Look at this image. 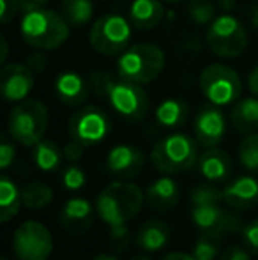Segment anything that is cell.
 <instances>
[{
  "instance_id": "obj_30",
  "label": "cell",
  "mask_w": 258,
  "mask_h": 260,
  "mask_svg": "<svg viewBox=\"0 0 258 260\" xmlns=\"http://www.w3.org/2000/svg\"><path fill=\"white\" fill-rule=\"evenodd\" d=\"M188 14H190L191 21L198 25H205L216 18V9L210 0H191L188 6Z\"/></svg>"
},
{
  "instance_id": "obj_9",
  "label": "cell",
  "mask_w": 258,
  "mask_h": 260,
  "mask_svg": "<svg viewBox=\"0 0 258 260\" xmlns=\"http://www.w3.org/2000/svg\"><path fill=\"white\" fill-rule=\"evenodd\" d=\"M104 98L115 113L129 122H138L149 112V96L140 83L126 82L122 78L114 80Z\"/></svg>"
},
{
  "instance_id": "obj_36",
  "label": "cell",
  "mask_w": 258,
  "mask_h": 260,
  "mask_svg": "<svg viewBox=\"0 0 258 260\" xmlns=\"http://www.w3.org/2000/svg\"><path fill=\"white\" fill-rule=\"evenodd\" d=\"M242 239L253 251L258 253V219H253L242 226Z\"/></svg>"
},
{
  "instance_id": "obj_46",
  "label": "cell",
  "mask_w": 258,
  "mask_h": 260,
  "mask_svg": "<svg viewBox=\"0 0 258 260\" xmlns=\"http://www.w3.org/2000/svg\"><path fill=\"white\" fill-rule=\"evenodd\" d=\"M92 260H119V258L114 257V255H97V257H94Z\"/></svg>"
},
{
  "instance_id": "obj_17",
  "label": "cell",
  "mask_w": 258,
  "mask_h": 260,
  "mask_svg": "<svg viewBox=\"0 0 258 260\" xmlns=\"http://www.w3.org/2000/svg\"><path fill=\"white\" fill-rule=\"evenodd\" d=\"M223 200L230 207L249 209L258 204V181L251 175H242L223 189Z\"/></svg>"
},
{
  "instance_id": "obj_18",
  "label": "cell",
  "mask_w": 258,
  "mask_h": 260,
  "mask_svg": "<svg viewBox=\"0 0 258 260\" xmlns=\"http://www.w3.org/2000/svg\"><path fill=\"white\" fill-rule=\"evenodd\" d=\"M145 197H147L149 206L152 209H156V211H161V212L172 211V209L179 204V197H180L179 184H177L172 177L165 175V177L156 179V181L149 186Z\"/></svg>"
},
{
  "instance_id": "obj_20",
  "label": "cell",
  "mask_w": 258,
  "mask_h": 260,
  "mask_svg": "<svg viewBox=\"0 0 258 260\" xmlns=\"http://www.w3.org/2000/svg\"><path fill=\"white\" fill-rule=\"evenodd\" d=\"M163 16V0H133L129 6V21L140 30H151L158 27Z\"/></svg>"
},
{
  "instance_id": "obj_39",
  "label": "cell",
  "mask_w": 258,
  "mask_h": 260,
  "mask_svg": "<svg viewBox=\"0 0 258 260\" xmlns=\"http://www.w3.org/2000/svg\"><path fill=\"white\" fill-rule=\"evenodd\" d=\"M14 156H16V149H14V145L4 140L2 144H0V168H4V170L9 168L11 163L14 161Z\"/></svg>"
},
{
  "instance_id": "obj_14",
  "label": "cell",
  "mask_w": 258,
  "mask_h": 260,
  "mask_svg": "<svg viewBox=\"0 0 258 260\" xmlns=\"http://www.w3.org/2000/svg\"><path fill=\"white\" fill-rule=\"evenodd\" d=\"M227 120L216 105L203 106L195 119V138L203 147H216L225 137Z\"/></svg>"
},
{
  "instance_id": "obj_32",
  "label": "cell",
  "mask_w": 258,
  "mask_h": 260,
  "mask_svg": "<svg viewBox=\"0 0 258 260\" xmlns=\"http://www.w3.org/2000/svg\"><path fill=\"white\" fill-rule=\"evenodd\" d=\"M219 253V244H217L216 236H207L203 234L198 241L195 243L193 255L198 260H214Z\"/></svg>"
},
{
  "instance_id": "obj_47",
  "label": "cell",
  "mask_w": 258,
  "mask_h": 260,
  "mask_svg": "<svg viewBox=\"0 0 258 260\" xmlns=\"http://www.w3.org/2000/svg\"><path fill=\"white\" fill-rule=\"evenodd\" d=\"M131 260H151V258H149L147 255H136V257H133Z\"/></svg>"
},
{
  "instance_id": "obj_40",
  "label": "cell",
  "mask_w": 258,
  "mask_h": 260,
  "mask_svg": "<svg viewBox=\"0 0 258 260\" xmlns=\"http://www.w3.org/2000/svg\"><path fill=\"white\" fill-rule=\"evenodd\" d=\"M223 260H251L249 253L241 246H232L227 253L223 255Z\"/></svg>"
},
{
  "instance_id": "obj_29",
  "label": "cell",
  "mask_w": 258,
  "mask_h": 260,
  "mask_svg": "<svg viewBox=\"0 0 258 260\" xmlns=\"http://www.w3.org/2000/svg\"><path fill=\"white\" fill-rule=\"evenodd\" d=\"M239 159L242 167L258 174V133H249L239 145Z\"/></svg>"
},
{
  "instance_id": "obj_24",
  "label": "cell",
  "mask_w": 258,
  "mask_h": 260,
  "mask_svg": "<svg viewBox=\"0 0 258 260\" xmlns=\"http://www.w3.org/2000/svg\"><path fill=\"white\" fill-rule=\"evenodd\" d=\"M21 206H23L21 191L7 175H2L0 177V221L7 223L11 218H14L20 212Z\"/></svg>"
},
{
  "instance_id": "obj_42",
  "label": "cell",
  "mask_w": 258,
  "mask_h": 260,
  "mask_svg": "<svg viewBox=\"0 0 258 260\" xmlns=\"http://www.w3.org/2000/svg\"><path fill=\"white\" fill-rule=\"evenodd\" d=\"M248 87H249V90H251L253 96L258 98V66H256L255 69H253L251 73H249V76H248Z\"/></svg>"
},
{
  "instance_id": "obj_10",
  "label": "cell",
  "mask_w": 258,
  "mask_h": 260,
  "mask_svg": "<svg viewBox=\"0 0 258 260\" xmlns=\"http://www.w3.org/2000/svg\"><path fill=\"white\" fill-rule=\"evenodd\" d=\"M13 251L18 260H48L53 251V237L43 223L28 219L14 230Z\"/></svg>"
},
{
  "instance_id": "obj_25",
  "label": "cell",
  "mask_w": 258,
  "mask_h": 260,
  "mask_svg": "<svg viewBox=\"0 0 258 260\" xmlns=\"http://www.w3.org/2000/svg\"><path fill=\"white\" fill-rule=\"evenodd\" d=\"M62 154L64 151H60V147L52 140H45L34 145V151H32V159L34 165L43 172H55L57 168L62 163Z\"/></svg>"
},
{
  "instance_id": "obj_22",
  "label": "cell",
  "mask_w": 258,
  "mask_h": 260,
  "mask_svg": "<svg viewBox=\"0 0 258 260\" xmlns=\"http://www.w3.org/2000/svg\"><path fill=\"white\" fill-rule=\"evenodd\" d=\"M60 219L67 230L82 232V230L89 229L92 223V206L89 200L82 199V197L69 199L60 211Z\"/></svg>"
},
{
  "instance_id": "obj_48",
  "label": "cell",
  "mask_w": 258,
  "mask_h": 260,
  "mask_svg": "<svg viewBox=\"0 0 258 260\" xmlns=\"http://www.w3.org/2000/svg\"><path fill=\"white\" fill-rule=\"evenodd\" d=\"M163 2H168V4H179V2H182V0H163Z\"/></svg>"
},
{
  "instance_id": "obj_4",
  "label": "cell",
  "mask_w": 258,
  "mask_h": 260,
  "mask_svg": "<svg viewBox=\"0 0 258 260\" xmlns=\"http://www.w3.org/2000/svg\"><path fill=\"white\" fill-rule=\"evenodd\" d=\"M48 108L38 100L20 101L9 113L7 129L13 140L25 147H34L48 129Z\"/></svg>"
},
{
  "instance_id": "obj_28",
  "label": "cell",
  "mask_w": 258,
  "mask_h": 260,
  "mask_svg": "<svg viewBox=\"0 0 258 260\" xmlns=\"http://www.w3.org/2000/svg\"><path fill=\"white\" fill-rule=\"evenodd\" d=\"M21 199H23V206L32 209V211H39L45 209L52 204L53 191L50 186L43 184V182H30L21 189Z\"/></svg>"
},
{
  "instance_id": "obj_3",
  "label": "cell",
  "mask_w": 258,
  "mask_h": 260,
  "mask_svg": "<svg viewBox=\"0 0 258 260\" xmlns=\"http://www.w3.org/2000/svg\"><path fill=\"white\" fill-rule=\"evenodd\" d=\"M165 69V52L152 43H138L117 58L119 78L133 83H151Z\"/></svg>"
},
{
  "instance_id": "obj_33",
  "label": "cell",
  "mask_w": 258,
  "mask_h": 260,
  "mask_svg": "<svg viewBox=\"0 0 258 260\" xmlns=\"http://www.w3.org/2000/svg\"><path fill=\"white\" fill-rule=\"evenodd\" d=\"M85 182H87V175L80 167L71 165V167H67L64 170L62 184L65 189H69V191H78V189H82L83 186H85Z\"/></svg>"
},
{
  "instance_id": "obj_19",
  "label": "cell",
  "mask_w": 258,
  "mask_h": 260,
  "mask_svg": "<svg viewBox=\"0 0 258 260\" xmlns=\"http://www.w3.org/2000/svg\"><path fill=\"white\" fill-rule=\"evenodd\" d=\"M198 170L210 182L227 181L232 174V157L221 149L209 147L198 157Z\"/></svg>"
},
{
  "instance_id": "obj_11",
  "label": "cell",
  "mask_w": 258,
  "mask_h": 260,
  "mask_svg": "<svg viewBox=\"0 0 258 260\" xmlns=\"http://www.w3.org/2000/svg\"><path fill=\"white\" fill-rule=\"evenodd\" d=\"M108 133H110V119L97 106H85L69 120L71 138L82 142L85 147L103 142Z\"/></svg>"
},
{
  "instance_id": "obj_23",
  "label": "cell",
  "mask_w": 258,
  "mask_h": 260,
  "mask_svg": "<svg viewBox=\"0 0 258 260\" xmlns=\"http://www.w3.org/2000/svg\"><path fill=\"white\" fill-rule=\"evenodd\" d=\"M230 120L241 133H255L258 129V98L239 100L230 112Z\"/></svg>"
},
{
  "instance_id": "obj_7",
  "label": "cell",
  "mask_w": 258,
  "mask_h": 260,
  "mask_svg": "<svg viewBox=\"0 0 258 260\" xmlns=\"http://www.w3.org/2000/svg\"><path fill=\"white\" fill-rule=\"evenodd\" d=\"M200 90L210 105L227 106L241 100L242 82L235 69L227 64H210L200 73Z\"/></svg>"
},
{
  "instance_id": "obj_41",
  "label": "cell",
  "mask_w": 258,
  "mask_h": 260,
  "mask_svg": "<svg viewBox=\"0 0 258 260\" xmlns=\"http://www.w3.org/2000/svg\"><path fill=\"white\" fill-rule=\"evenodd\" d=\"M48 2L50 0H21V9H23V13L34 11V9H41V7H45Z\"/></svg>"
},
{
  "instance_id": "obj_38",
  "label": "cell",
  "mask_w": 258,
  "mask_h": 260,
  "mask_svg": "<svg viewBox=\"0 0 258 260\" xmlns=\"http://www.w3.org/2000/svg\"><path fill=\"white\" fill-rule=\"evenodd\" d=\"M83 152H85V145H83L82 142L75 140V138H72L69 144H65V147H64V157H65V159H69V161L82 159Z\"/></svg>"
},
{
  "instance_id": "obj_13",
  "label": "cell",
  "mask_w": 258,
  "mask_h": 260,
  "mask_svg": "<svg viewBox=\"0 0 258 260\" xmlns=\"http://www.w3.org/2000/svg\"><path fill=\"white\" fill-rule=\"evenodd\" d=\"M191 219L202 234L216 237H219L223 232H232L239 226V219L225 209H221L219 204H216V206H193Z\"/></svg>"
},
{
  "instance_id": "obj_43",
  "label": "cell",
  "mask_w": 258,
  "mask_h": 260,
  "mask_svg": "<svg viewBox=\"0 0 258 260\" xmlns=\"http://www.w3.org/2000/svg\"><path fill=\"white\" fill-rule=\"evenodd\" d=\"M161 260H198L195 255L190 253H182V251H175V253H168L166 257H163Z\"/></svg>"
},
{
  "instance_id": "obj_35",
  "label": "cell",
  "mask_w": 258,
  "mask_h": 260,
  "mask_svg": "<svg viewBox=\"0 0 258 260\" xmlns=\"http://www.w3.org/2000/svg\"><path fill=\"white\" fill-rule=\"evenodd\" d=\"M112 82H114V78H112L106 71H94L92 75H90V87H92L99 96H104V94H106V90Z\"/></svg>"
},
{
  "instance_id": "obj_44",
  "label": "cell",
  "mask_w": 258,
  "mask_h": 260,
  "mask_svg": "<svg viewBox=\"0 0 258 260\" xmlns=\"http://www.w3.org/2000/svg\"><path fill=\"white\" fill-rule=\"evenodd\" d=\"M0 46H2V55H0V62H4V60H6V57H7V41H6V38L0 39Z\"/></svg>"
},
{
  "instance_id": "obj_31",
  "label": "cell",
  "mask_w": 258,
  "mask_h": 260,
  "mask_svg": "<svg viewBox=\"0 0 258 260\" xmlns=\"http://www.w3.org/2000/svg\"><path fill=\"white\" fill-rule=\"evenodd\" d=\"M223 200V191L214 186H198L191 191V204L193 206H216Z\"/></svg>"
},
{
  "instance_id": "obj_45",
  "label": "cell",
  "mask_w": 258,
  "mask_h": 260,
  "mask_svg": "<svg viewBox=\"0 0 258 260\" xmlns=\"http://www.w3.org/2000/svg\"><path fill=\"white\" fill-rule=\"evenodd\" d=\"M251 21H253V25H255V28H258V6L253 9V13H251Z\"/></svg>"
},
{
  "instance_id": "obj_1",
  "label": "cell",
  "mask_w": 258,
  "mask_h": 260,
  "mask_svg": "<svg viewBox=\"0 0 258 260\" xmlns=\"http://www.w3.org/2000/svg\"><path fill=\"white\" fill-rule=\"evenodd\" d=\"M69 27L71 25L64 14L41 7L23 13L20 21V34L28 46L41 52H50L60 48L67 41L71 34Z\"/></svg>"
},
{
  "instance_id": "obj_8",
  "label": "cell",
  "mask_w": 258,
  "mask_h": 260,
  "mask_svg": "<svg viewBox=\"0 0 258 260\" xmlns=\"http://www.w3.org/2000/svg\"><path fill=\"white\" fill-rule=\"evenodd\" d=\"M89 41L94 52L101 55L124 53L131 41V21L121 14H104L92 23Z\"/></svg>"
},
{
  "instance_id": "obj_12",
  "label": "cell",
  "mask_w": 258,
  "mask_h": 260,
  "mask_svg": "<svg viewBox=\"0 0 258 260\" xmlns=\"http://www.w3.org/2000/svg\"><path fill=\"white\" fill-rule=\"evenodd\" d=\"M34 71L27 64H6L0 69V92L9 103H20L34 89Z\"/></svg>"
},
{
  "instance_id": "obj_6",
  "label": "cell",
  "mask_w": 258,
  "mask_h": 260,
  "mask_svg": "<svg viewBox=\"0 0 258 260\" xmlns=\"http://www.w3.org/2000/svg\"><path fill=\"white\" fill-rule=\"evenodd\" d=\"M205 39L210 52L221 58H235L248 48V30L239 18L228 13L210 21Z\"/></svg>"
},
{
  "instance_id": "obj_21",
  "label": "cell",
  "mask_w": 258,
  "mask_h": 260,
  "mask_svg": "<svg viewBox=\"0 0 258 260\" xmlns=\"http://www.w3.org/2000/svg\"><path fill=\"white\" fill-rule=\"evenodd\" d=\"M170 226L158 219H149L141 225L136 236V244L147 253H158L170 243Z\"/></svg>"
},
{
  "instance_id": "obj_27",
  "label": "cell",
  "mask_w": 258,
  "mask_h": 260,
  "mask_svg": "<svg viewBox=\"0 0 258 260\" xmlns=\"http://www.w3.org/2000/svg\"><path fill=\"white\" fill-rule=\"evenodd\" d=\"M62 14L69 25L82 27L92 20L94 4L92 0H62Z\"/></svg>"
},
{
  "instance_id": "obj_34",
  "label": "cell",
  "mask_w": 258,
  "mask_h": 260,
  "mask_svg": "<svg viewBox=\"0 0 258 260\" xmlns=\"http://www.w3.org/2000/svg\"><path fill=\"white\" fill-rule=\"evenodd\" d=\"M21 9V0H0V23L7 25Z\"/></svg>"
},
{
  "instance_id": "obj_15",
  "label": "cell",
  "mask_w": 258,
  "mask_h": 260,
  "mask_svg": "<svg viewBox=\"0 0 258 260\" xmlns=\"http://www.w3.org/2000/svg\"><path fill=\"white\" fill-rule=\"evenodd\" d=\"M106 168L119 177H133L143 168V154L133 145H115L106 156Z\"/></svg>"
},
{
  "instance_id": "obj_16",
  "label": "cell",
  "mask_w": 258,
  "mask_h": 260,
  "mask_svg": "<svg viewBox=\"0 0 258 260\" xmlns=\"http://www.w3.org/2000/svg\"><path fill=\"white\" fill-rule=\"evenodd\" d=\"M55 94L64 105L78 106L89 98V85L76 71H64L55 78Z\"/></svg>"
},
{
  "instance_id": "obj_2",
  "label": "cell",
  "mask_w": 258,
  "mask_h": 260,
  "mask_svg": "<svg viewBox=\"0 0 258 260\" xmlns=\"http://www.w3.org/2000/svg\"><path fill=\"white\" fill-rule=\"evenodd\" d=\"M143 193L136 184L128 181L110 182L96 200V211L108 226L126 225L140 212Z\"/></svg>"
},
{
  "instance_id": "obj_37",
  "label": "cell",
  "mask_w": 258,
  "mask_h": 260,
  "mask_svg": "<svg viewBox=\"0 0 258 260\" xmlns=\"http://www.w3.org/2000/svg\"><path fill=\"white\" fill-rule=\"evenodd\" d=\"M110 241L119 250H124V246L129 243V230L126 225L110 226Z\"/></svg>"
},
{
  "instance_id": "obj_26",
  "label": "cell",
  "mask_w": 258,
  "mask_h": 260,
  "mask_svg": "<svg viewBox=\"0 0 258 260\" xmlns=\"http://www.w3.org/2000/svg\"><path fill=\"white\" fill-rule=\"evenodd\" d=\"M188 119V105L182 100L170 98L158 105L156 108V120L163 127H179Z\"/></svg>"
},
{
  "instance_id": "obj_5",
  "label": "cell",
  "mask_w": 258,
  "mask_h": 260,
  "mask_svg": "<svg viewBox=\"0 0 258 260\" xmlns=\"http://www.w3.org/2000/svg\"><path fill=\"white\" fill-rule=\"evenodd\" d=\"M198 159L196 142L184 133L161 138L151 151V161L163 174H180L190 170Z\"/></svg>"
},
{
  "instance_id": "obj_49",
  "label": "cell",
  "mask_w": 258,
  "mask_h": 260,
  "mask_svg": "<svg viewBox=\"0 0 258 260\" xmlns=\"http://www.w3.org/2000/svg\"><path fill=\"white\" fill-rule=\"evenodd\" d=\"M2 260H9V258H2Z\"/></svg>"
}]
</instances>
